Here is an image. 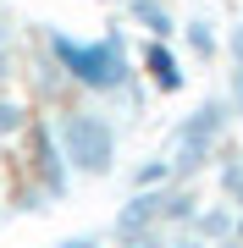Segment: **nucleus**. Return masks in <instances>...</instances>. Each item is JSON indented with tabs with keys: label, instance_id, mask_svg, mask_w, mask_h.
Masks as SVG:
<instances>
[{
	"label": "nucleus",
	"instance_id": "1",
	"mask_svg": "<svg viewBox=\"0 0 243 248\" xmlns=\"http://www.w3.org/2000/svg\"><path fill=\"white\" fill-rule=\"evenodd\" d=\"M39 39H45L55 72H61L66 94L83 99V105H99L105 116L122 110L127 127H138L149 116V89L138 83V61H133V39L122 28H105V33H66V28L39 22Z\"/></svg>",
	"mask_w": 243,
	"mask_h": 248
},
{
	"label": "nucleus",
	"instance_id": "2",
	"mask_svg": "<svg viewBox=\"0 0 243 248\" xmlns=\"http://www.w3.org/2000/svg\"><path fill=\"white\" fill-rule=\"evenodd\" d=\"M199 204H205L199 182H161V187H144V193H127L111 215L105 243L111 248H171V237L194 221Z\"/></svg>",
	"mask_w": 243,
	"mask_h": 248
},
{
	"label": "nucleus",
	"instance_id": "3",
	"mask_svg": "<svg viewBox=\"0 0 243 248\" xmlns=\"http://www.w3.org/2000/svg\"><path fill=\"white\" fill-rule=\"evenodd\" d=\"M45 116H50L55 149H61L72 182H105V177H116V160H122V127H116V116H105L99 105H83V99H66V105H55Z\"/></svg>",
	"mask_w": 243,
	"mask_h": 248
},
{
	"label": "nucleus",
	"instance_id": "4",
	"mask_svg": "<svg viewBox=\"0 0 243 248\" xmlns=\"http://www.w3.org/2000/svg\"><path fill=\"white\" fill-rule=\"evenodd\" d=\"M232 127H238V116L227 105V94H205L188 116H177V127L161 143V155L171 166V182H205L216 155L232 143Z\"/></svg>",
	"mask_w": 243,
	"mask_h": 248
},
{
	"label": "nucleus",
	"instance_id": "5",
	"mask_svg": "<svg viewBox=\"0 0 243 248\" xmlns=\"http://www.w3.org/2000/svg\"><path fill=\"white\" fill-rule=\"evenodd\" d=\"M17 143H22V187L11 193V210L17 215H45V210H55L72 193V171H66L61 149H55L50 116L33 110V122H28V133Z\"/></svg>",
	"mask_w": 243,
	"mask_h": 248
},
{
	"label": "nucleus",
	"instance_id": "6",
	"mask_svg": "<svg viewBox=\"0 0 243 248\" xmlns=\"http://www.w3.org/2000/svg\"><path fill=\"white\" fill-rule=\"evenodd\" d=\"M133 61H138V83L149 89V99H177L188 89V61L171 50V39H144L133 50Z\"/></svg>",
	"mask_w": 243,
	"mask_h": 248
},
{
	"label": "nucleus",
	"instance_id": "7",
	"mask_svg": "<svg viewBox=\"0 0 243 248\" xmlns=\"http://www.w3.org/2000/svg\"><path fill=\"white\" fill-rule=\"evenodd\" d=\"M182 232H194L205 248H243V215L227 210V204H199L194 221L182 226Z\"/></svg>",
	"mask_w": 243,
	"mask_h": 248
},
{
	"label": "nucleus",
	"instance_id": "8",
	"mask_svg": "<svg viewBox=\"0 0 243 248\" xmlns=\"http://www.w3.org/2000/svg\"><path fill=\"white\" fill-rule=\"evenodd\" d=\"M177 39H182V61H199V66H216L221 61V22L216 11H194V17H177Z\"/></svg>",
	"mask_w": 243,
	"mask_h": 248
},
{
	"label": "nucleus",
	"instance_id": "9",
	"mask_svg": "<svg viewBox=\"0 0 243 248\" xmlns=\"http://www.w3.org/2000/svg\"><path fill=\"white\" fill-rule=\"evenodd\" d=\"M210 182H216V204L243 215V143H227L210 166Z\"/></svg>",
	"mask_w": 243,
	"mask_h": 248
},
{
	"label": "nucleus",
	"instance_id": "10",
	"mask_svg": "<svg viewBox=\"0 0 243 248\" xmlns=\"http://www.w3.org/2000/svg\"><path fill=\"white\" fill-rule=\"evenodd\" d=\"M122 17L144 28V39H177V6L166 0H122Z\"/></svg>",
	"mask_w": 243,
	"mask_h": 248
},
{
	"label": "nucleus",
	"instance_id": "11",
	"mask_svg": "<svg viewBox=\"0 0 243 248\" xmlns=\"http://www.w3.org/2000/svg\"><path fill=\"white\" fill-rule=\"evenodd\" d=\"M221 61H227V105H232V116L243 122V11L221 33Z\"/></svg>",
	"mask_w": 243,
	"mask_h": 248
},
{
	"label": "nucleus",
	"instance_id": "12",
	"mask_svg": "<svg viewBox=\"0 0 243 248\" xmlns=\"http://www.w3.org/2000/svg\"><path fill=\"white\" fill-rule=\"evenodd\" d=\"M28 122H33V105H28L22 94L0 89V149H6V143H17V138L28 133Z\"/></svg>",
	"mask_w": 243,
	"mask_h": 248
},
{
	"label": "nucleus",
	"instance_id": "13",
	"mask_svg": "<svg viewBox=\"0 0 243 248\" xmlns=\"http://www.w3.org/2000/svg\"><path fill=\"white\" fill-rule=\"evenodd\" d=\"M17 55H22L17 22H11V11L0 6V89H11V83H17Z\"/></svg>",
	"mask_w": 243,
	"mask_h": 248
},
{
	"label": "nucleus",
	"instance_id": "14",
	"mask_svg": "<svg viewBox=\"0 0 243 248\" xmlns=\"http://www.w3.org/2000/svg\"><path fill=\"white\" fill-rule=\"evenodd\" d=\"M161 182H171V166H166L161 149H149L133 171H127V193H144V187H161Z\"/></svg>",
	"mask_w": 243,
	"mask_h": 248
},
{
	"label": "nucleus",
	"instance_id": "15",
	"mask_svg": "<svg viewBox=\"0 0 243 248\" xmlns=\"http://www.w3.org/2000/svg\"><path fill=\"white\" fill-rule=\"evenodd\" d=\"M55 248H111L105 237H94V232H78V237H61Z\"/></svg>",
	"mask_w": 243,
	"mask_h": 248
},
{
	"label": "nucleus",
	"instance_id": "16",
	"mask_svg": "<svg viewBox=\"0 0 243 248\" xmlns=\"http://www.w3.org/2000/svg\"><path fill=\"white\" fill-rule=\"evenodd\" d=\"M171 248H205V243H199L194 232H177V237H171Z\"/></svg>",
	"mask_w": 243,
	"mask_h": 248
},
{
	"label": "nucleus",
	"instance_id": "17",
	"mask_svg": "<svg viewBox=\"0 0 243 248\" xmlns=\"http://www.w3.org/2000/svg\"><path fill=\"white\" fill-rule=\"evenodd\" d=\"M166 6H177V0H166Z\"/></svg>",
	"mask_w": 243,
	"mask_h": 248
}]
</instances>
